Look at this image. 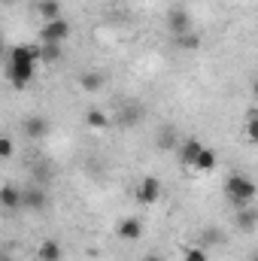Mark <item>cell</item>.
I'll return each instance as SVG.
<instances>
[{"instance_id":"6da1fadb","label":"cell","mask_w":258,"mask_h":261,"mask_svg":"<svg viewBox=\"0 0 258 261\" xmlns=\"http://www.w3.org/2000/svg\"><path fill=\"white\" fill-rule=\"evenodd\" d=\"M34 70H37V49L31 46H15L9 52V61H6V76L15 88H24L31 79H34Z\"/></svg>"},{"instance_id":"7c38bea8","label":"cell","mask_w":258,"mask_h":261,"mask_svg":"<svg viewBox=\"0 0 258 261\" xmlns=\"http://www.w3.org/2000/svg\"><path fill=\"white\" fill-rule=\"evenodd\" d=\"M37 255H40V261H61L64 258V249H61L58 240H43L40 249H37Z\"/></svg>"},{"instance_id":"52a82bcc","label":"cell","mask_w":258,"mask_h":261,"mask_svg":"<svg viewBox=\"0 0 258 261\" xmlns=\"http://www.w3.org/2000/svg\"><path fill=\"white\" fill-rule=\"evenodd\" d=\"M200 149H203V143H200V140H194V137H189V140L179 146V164H186V167H194V161H197Z\"/></svg>"},{"instance_id":"3957f363","label":"cell","mask_w":258,"mask_h":261,"mask_svg":"<svg viewBox=\"0 0 258 261\" xmlns=\"http://www.w3.org/2000/svg\"><path fill=\"white\" fill-rule=\"evenodd\" d=\"M70 37V21L67 18H52L40 28V43H58L64 46V40Z\"/></svg>"},{"instance_id":"603a6c76","label":"cell","mask_w":258,"mask_h":261,"mask_svg":"<svg viewBox=\"0 0 258 261\" xmlns=\"http://www.w3.org/2000/svg\"><path fill=\"white\" fill-rule=\"evenodd\" d=\"M0 261H15V258H12L9 252H0Z\"/></svg>"},{"instance_id":"ffe728a7","label":"cell","mask_w":258,"mask_h":261,"mask_svg":"<svg viewBox=\"0 0 258 261\" xmlns=\"http://www.w3.org/2000/svg\"><path fill=\"white\" fill-rule=\"evenodd\" d=\"M12 152H15V146H12V140H9V137H0V161H6V158H12Z\"/></svg>"},{"instance_id":"30bf717a","label":"cell","mask_w":258,"mask_h":261,"mask_svg":"<svg viewBox=\"0 0 258 261\" xmlns=\"http://www.w3.org/2000/svg\"><path fill=\"white\" fill-rule=\"evenodd\" d=\"M119 237H122V240H140V237H143V222L134 219V216H131V219H122V222H119Z\"/></svg>"},{"instance_id":"7a4b0ae2","label":"cell","mask_w":258,"mask_h":261,"mask_svg":"<svg viewBox=\"0 0 258 261\" xmlns=\"http://www.w3.org/2000/svg\"><path fill=\"white\" fill-rule=\"evenodd\" d=\"M225 192L231 197L234 210H243V206H249V203L255 200V182H252L249 176H231V179L225 182Z\"/></svg>"},{"instance_id":"d4e9b609","label":"cell","mask_w":258,"mask_h":261,"mask_svg":"<svg viewBox=\"0 0 258 261\" xmlns=\"http://www.w3.org/2000/svg\"><path fill=\"white\" fill-rule=\"evenodd\" d=\"M0 49H3V34H0Z\"/></svg>"},{"instance_id":"9a60e30c","label":"cell","mask_w":258,"mask_h":261,"mask_svg":"<svg viewBox=\"0 0 258 261\" xmlns=\"http://www.w3.org/2000/svg\"><path fill=\"white\" fill-rule=\"evenodd\" d=\"M194 167H197V170H203V173H207V170H213V167H216V152L203 146V149H200V155H197V161H194Z\"/></svg>"},{"instance_id":"7402d4cb","label":"cell","mask_w":258,"mask_h":261,"mask_svg":"<svg viewBox=\"0 0 258 261\" xmlns=\"http://www.w3.org/2000/svg\"><path fill=\"white\" fill-rule=\"evenodd\" d=\"M203 237H207V240H210V243H219V240H222V234H219V231H207V234H203Z\"/></svg>"},{"instance_id":"9c48e42d","label":"cell","mask_w":258,"mask_h":261,"mask_svg":"<svg viewBox=\"0 0 258 261\" xmlns=\"http://www.w3.org/2000/svg\"><path fill=\"white\" fill-rule=\"evenodd\" d=\"M24 134H28L31 140H43V137L49 134V119H43V116L24 119Z\"/></svg>"},{"instance_id":"e0dca14e","label":"cell","mask_w":258,"mask_h":261,"mask_svg":"<svg viewBox=\"0 0 258 261\" xmlns=\"http://www.w3.org/2000/svg\"><path fill=\"white\" fill-rule=\"evenodd\" d=\"M79 85H82L85 91H97V88L104 85V76H100V73H82V76H79Z\"/></svg>"},{"instance_id":"d6986e66","label":"cell","mask_w":258,"mask_h":261,"mask_svg":"<svg viewBox=\"0 0 258 261\" xmlns=\"http://www.w3.org/2000/svg\"><path fill=\"white\" fill-rule=\"evenodd\" d=\"M176 46H179V49H197V46H200V40L189 31V34H179V37H176Z\"/></svg>"},{"instance_id":"cb8c5ba5","label":"cell","mask_w":258,"mask_h":261,"mask_svg":"<svg viewBox=\"0 0 258 261\" xmlns=\"http://www.w3.org/2000/svg\"><path fill=\"white\" fill-rule=\"evenodd\" d=\"M143 261H164V258H158V255H146Z\"/></svg>"},{"instance_id":"44dd1931","label":"cell","mask_w":258,"mask_h":261,"mask_svg":"<svg viewBox=\"0 0 258 261\" xmlns=\"http://www.w3.org/2000/svg\"><path fill=\"white\" fill-rule=\"evenodd\" d=\"M246 137H249L252 143L258 140V122H255V119H249V122H246Z\"/></svg>"},{"instance_id":"5b68a950","label":"cell","mask_w":258,"mask_h":261,"mask_svg":"<svg viewBox=\"0 0 258 261\" xmlns=\"http://www.w3.org/2000/svg\"><path fill=\"white\" fill-rule=\"evenodd\" d=\"M167 24H170V31L179 37V34H189L192 31V15L183 9V6H173L170 12H167Z\"/></svg>"},{"instance_id":"2e32d148","label":"cell","mask_w":258,"mask_h":261,"mask_svg":"<svg viewBox=\"0 0 258 261\" xmlns=\"http://www.w3.org/2000/svg\"><path fill=\"white\" fill-rule=\"evenodd\" d=\"M85 122H88V128H94V130L110 128V119H107L100 110H88V113H85Z\"/></svg>"},{"instance_id":"ba28073f","label":"cell","mask_w":258,"mask_h":261,"mask_svg":"<svg viewBox=\"0 0 258 261\" xmlns=\"http://www.w3.org/2000/svg\"><path fill=\"white\" fill-rule=\"evenodd\" d=\"M258 225V210L249 203V206H243V210H237V228L243 231V234H252Z\"/></svg>"},{"instance_id":"277c9868","label":"cell","mask_w":258,"mask_h":261,"mask_svg":"<svg viewBox=\"0 0 258 261\" xmlns=\"http://www.w3.org/2000/svg\"><path fill=\"white\" fill-rule=\"evenodd\" d=\"M158 197H161V179L158 176H143L140 186H137V200L146 203V206H152Z\"/></svg>"},{"instance_id":"4fadbf2b","label":"cell","mask_w":258,"mask_h":261,"mask_svg":"<svg viewBox=\"0 0 258 261\" xmlns=\"http://www.w3.org/2000/svg\"><path fill=\"white\" fill-rule=\"evenodd\" d=\"M37 58H40L43 64H55V61L61 58V46H58V43H40Z\"/></svg>"},{"instance_id":"ac0fdd59","label":"cell","mask_w":258,"mask_h":261,"mask_svg":"<svg viewBox=\"0 0 258 261\" xmlns=\"http://www.w3.org/2000/svg\"><path fill=\"white\" fill-rule=\"evenodd\" d=\"M183 261H210V252L200 249V246H192V249L183 252Z\"/></svg>"},{"instance_id":"8992f818","label":"cell","mask_w":258,"mask_h":261,"mask_svg":"<svg viewBox=\"0 0 258 261\" xmlns=\"http://www.w3.org/2000/svg\"><path fill=\"white\" fill-rule=\"evenodd\" d=\"M46 203H49V197L40 186H31L28 192H21V206L24 210H46Z\"/></svg>"},{"instance_id":"5bb4252c","label":"cell","mask_w":258,"mask_h":261,"mask_svg":"<svg viewBox=\"0 0 258 261\" xmlns=\"http://www.w3.org/2000/svg\"><path fill=\"white\" fill-rule=\"evenodd\" d=\"M37 12H40L46 21L61 18V3H58V0H40V3H37Z\"/></svg>"},{"instance_id":"8fae6325","label":"cell","mask_w":258,"mask_h":261,"mask_svg":"<svg viewBox=\"0 0 258 261\" xmlns=\"http://www.w3.org/2000/svg\"><path fill=\"white\" fill-rule=\"evenodd\" d=\"M0 206H3V210H21V189L3 186V189H0Z\"/></svg>"}]
</instances>
